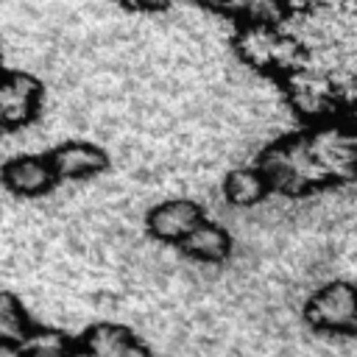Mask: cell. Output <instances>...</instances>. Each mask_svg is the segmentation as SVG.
<instances>
[{"instance_id": "obj_4", "label": "cell", "mask_w": 357, "mask_h": 357, "mask_svg": "<svg viewBox=\"0 0 357 357\" xmlns=\"http://www.w3.org/2000/svg\"><path fill=\"white\" fill-rule=\"evenodd\" d=\"M45 86L33 73L0 67V131H17L39 117Z\"/></svg>"}, {"instance_id": "obj_1", "label": "cell", "mask_w": 357, "mask_h": 357, "mask_svg": "<svg viewBox=\"0 0 357 357\" xmlns=\"http://www.w3.org/2000/svg\"><path fill=\"white\" fill-rule=\"evenodd\" d=\"M257 165L271 192L282 195L349 184L357 178V126L340 114L310 123V128L268 145Z\"/></svg>"}, {"instance_id": "obj_3", "label": "cell", "mask_w": 357, "mask_h": 357, "mask_svg": "<svg viewBox=\"0 0 357 357\" xmlns=\"http://www.w3.org/2000/svg\"><path fill=\"white\" fill-rule=\"evenodd\" d=\"M304 321L315 332L357 335V287L351 282H329L304 304Z\"/></svg>"}, {"instance_id": "obj_7", "label": "cell", "mask_w": 357, "mask_h": 357, "mask_svg": "<svg viewBox=\"0 0 357 357\" xmlns=\"http://www.w3.org/2000/svg\"><path fill=\"white\" fill-rule=\"evenodd\" d=\"M201 220H204L201 204H195L192 198H167L148 209L145 226L153 240L178 245Z\"/></svg>"}, {"instance_id": "obj_10", "label": "cell", "mask_w": 357, "mask_h": 357, "mask_svg": "<svg viewBox=\"0 0 357 357\" xmlns=\"http://www.w3.org/2000/svg\"><path fill=\"white\" fill-rule=\"evenodd\" d=\"M36 326L39 324L28 315L25 304L11 290H0V349L17 351Z\"/></svg>"}, {"instance_id": "obj_13", "label": "cell", "mask_w": 357, "mask_h": 357, "mask_svg": "<svg viewBox=\"0 0 357 357\" xmlns=\"http://www.w3.org/2000/svg\"><path fill=\"white\" fill-rule=\"evenodd\" d=\"M114 3L128 11H137V14H153V11H162L170 6V0H114Z\"/></svg>"}, {"instance_id": "obj_12", "label": "cell", "mask_w": 357, "mask_h": 357, "mask_svg": "<svg viewBox=\"0 0 357 357\" xmlns=\"http://www.w3.org/2000/svg\"><path fill=\"white\" fill-rule=\"evenodd\" d=\"M73 340L75 337H70L59 329L36 326L33 335L17 349V357H70Z\"/></svg>"}, {"instance_id": "obj_11", "label": "cell", "mask_w": 357, "mask_h": 357, "mask_svg": "<svg viewBox=\"0 0 357 357\" xmlns=\"http://www.w3.org/2000/svg\"><path fill=\"white\" fill-rule=\"evenodd\" d=\"M268 192H271V184H268L265 173L259 170V165L234 167L223 178V195L231 206H254V204L265 201Z\"/></svg>"}, {"instance_id": "obj_6", "label": "cell", "mask_w": 357, "mask_h": 357, "mask_svg": "<svg viewBox=\"0 0 357 357\" xmlns=\"http://www.w3.org/2000/svg\"><path fill=\"white\" fill-rule=\"evenodd\" d=\"M70 357H151V349L128 326L100 321L73 340Z\"/></svg>"}, {"instance_id": "obj_8", "label": "cell", "mask_w": 357, "mask_h": 357, "mask_svg": "<svg viewBox=\"0 0 357 357\" xmlns=\"http://www.w3.org/2000/svg\"><path fill=\"white\" fill-rule=\"evenodd\" d=\"M59 181H81L100 176L109 167V153L86 139H67L47 151Z\"/></svg>"}, {"instance_id": "obj_2", "label": "cell", "mask_w": 357, "mask_h": 357, "mask_svg": "<svg viewBox=\"0 0 357 357\" xmlns=\"http://www.w3.org/2000/svg\"><path fill=\"white\" fill-rule=\"evenodd\" d=\"M234 50L245 67L279 81L307 56L304 42L282 22H237Z\"/></svg>"}, {"instance_id": "obj_5", "label": "cell", "mask_w": 357, "mask_h": 357, "mask_svg": "<svg viewBox=\"0 0 357 357\" xmlns=\"http://www.w3.org/2000/svg\"><path fill=\"white\" fill-rule=\"evenodd\" d=\"M0 184L17 198H42L59 184V176L47 153H17L0 165Z\"/></svg>"}, {"instance_id": "obj_9", "label": "cell", "mask_w": 357, "mask_h": 357, "mask_svg": "<svg viewBox=\"0 0 357 357\" xmlns=\"http://www.w3.org/2000/svg\"><path fill=\"white\" fill-rule=\"evenodd\" d=\"M178 245H181V251H184L190 259L209 262V265L223 262V259H229V254H231V237H229V231H226L220 223L206 220V218H204Z\"/></svg>"}]
</instances>
